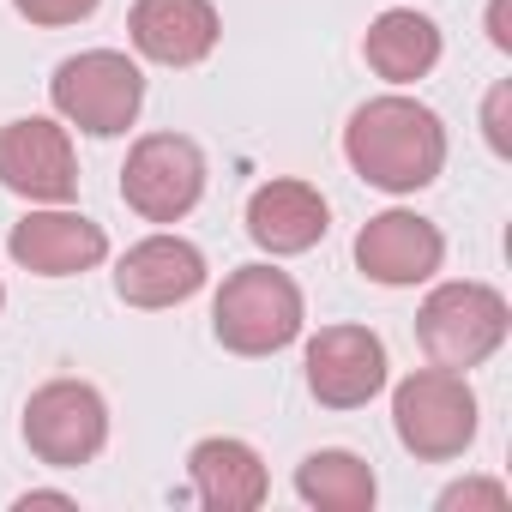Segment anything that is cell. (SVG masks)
I'll return each instance as SVG.
<instances>
[{"label": "cell", "mask_w": 512, "mask_h": 512, "mask_svg": "<svg viewBox=\"0 0 512 512\" xmlns=\"http://www.w3.org/2000/svg\"><path fill=\"white\" fill-rule=\"evenodd\" d=\"M133 43L157 67H193L217 49V13L211 0H139Z\"/></svg>", "instance_id": "13"}, {"label": "cell", "mask_w": 512, "mask_h": 512, "mask_svg": "<svg viewBox=\"0 0 512 512\" xmlns=\"http://www.w3.org/2000/svg\"><path fill=\"white\" fill-rule=\"evenodd\" d=\"M440 253H446L440 229H434L428 217H416V211H380V217H368V229L356 235V266H362L374 284H392V290L434 278V272H440Z\"/></svg>", "instance_id": "10"}, {"label": "cell", "mask_w": 512, "mask_h": 512, "mask_svg": "<svg viewBox=\"0 0 512 512\" xmlns=\"http://www.w3.org/2000/svg\"><path fill=\"white\" fill-rule=\"evenodd\" d=\"M25 440L43 464L55 470H73V464H91L109 440V410L97 398V386L85 380H55L43 386L31 404H25Z\"/></svg>", "instance_id": "7"}, {"label": "cell", "mask_w": 512, "mask_h": 512, "mask_svg": "<svg viewBox=\"0 0 512 512\" xmlns=\"http://www.w3.org/2000/svg\"><path fill=\"white\" fill-rule=\"evenodd\" d=\"M362 55H368V67H374L380 79L410 85V79H422V73L440 61V31H434V19H422V13H410V7H392V13H380V19L368 25Z\"/></svg>", "instance_id": "16"}, {"label": "cell", "mask_w": 512, "mask_h": 512, "mask_svg": "<svg viewBox=\"0 0 512 512\" xmlns=\"http://www.w3.org/2000/svg\"><path fill=\"white\" fill-rule=\"evenodd\" d=\"M0 308H7V290H0Z\"/></svg>", "instance_id": "23"}, {"label": "cell", "mask_w": 512, "mask_h": 512, "mask_svg": "<svg viewBox=\"0 0 512 512\" xmlns=\"http://www.w3.org/2000/svg\"><path fill=\"white\" fill-rule=\"evenodd\" d=\"M398 440L416 458H458L476 440V398L458 380V368H422L398 386L392 398Z\"/></svg>", "instance_id": "5"}, {"label": "cell", "mask_w": 512, "mask_h": 512, "mask_svg": "<svg viewBox=\"0 0 512 512\" xmlns=\"http://www.w3.org/2000/svg\"><path fill=\"white\" fill-rule=\"evenodd\" d=\"M187 464H193V494L217 512H247L266 500V464L247 440H199Z\"/></svg>", "instance_id": "15"}, {"label": "cell", "mask_w": 512, "mask_h": 512, "mask_svg": "<svg viewBox=\"0 0 512 512\" xmlns=\"http://www.w3.org/2000/svg\"><path fill=\"white\" fill-rule=\"evenodd\" d=\"M247 235L266 253H308L326 235V199L308 181H266L247 199Z\"/></svg>", "instance_id": "14"}, {"label": "cell", "mask_w": 512, "mask_h": 512, "mask_svg": "<svg viewBox=\"0 0 512 512\" xmlns=\"http://www.w3.org/2000/svg\"><path fill=\"white\" fill-rule=\"evenodd\" d=\"M344 151L356 163L362 181L386 187V193H416L440 175L446 163V133L434 121V109L410 103V97H374L350 115Z\"/></svg>", "instance_id": "1"}, {"label": "cell", "mask_w": 512, "mask_h": 512, "mask_svg": "<svg viewBox=\"0 0 512 512\" xmlns=\"http://www.w3.org/2000/svg\"><path fill=\"white\" fill-rule=\"evenodd\" d=\"M7 247L19 266H31L43 278H73V272H91L109 253V235L79 211H31L25 223H13Z\"/></svg>", "instance_id": "12"}, {"label": "cell", "mask_w": 512, "mask_h": 512, "mask_svg": "<svg viewBox=\"0 0 512 512\" xmlns=\"http://www.w3.org/2000/svg\"><path fill=\"white\" fill-rule=\"evenodd\" d=\"M296 488H302V500L332 506V512H368L374 506V470L356 452H314L296 470Z\"/></svg>", "instance_id": "17"}, {"label": "cell", "mask_w": 512, "mask_h": 512, "mask_svg": "<svg viewBox=\"0 0 512 512\" xmlns=\"http://www.w3.org/2000/svg\"><path fill=\"white\" fill-rule=\"evenodd\" d=\"M488 31H494V43H500V49H512V31H506V0H494V13H488Z\"/></svg>", "instance_id": "21"}, {"label": "cell", "mask_w": 512, "mask_h": 512, "mask_svg": "<svg viewBox=\"0 0 512 512\" xmlns=\"http://www.w3.org/2000/svg\"><path fill=\"white\" fill-rule=\"evenodd\" d=\"M121 193L145 223H175L199 205L205 193V157L193 139L181 133H151L133 145L127 169H121Z\"/></svg>", "instance_id": "6"}, {"label": "cell", "mask_w": 512, "mask_h": 512, "mask_svg": "<svg viewBox=\"0 0 512 512\" xmlns=\"http://www.w3.org/2000/svg\"><path fill=\"white\" fill-rule=\"evenodd\" d=\"M308 386L332 410H356L386 386V350L362 326H326L308 344Z\"/></svg>", "instance_id": "9"}, {"label": "cell", "mask_w": 512, "mask_h": 512, "mask_svg": "<svg viewBox=\"0 0 512 512\" xmlns=\"http://www.w3.org/2000/svg\"><path fill=\"white\" fill-rule=\"evenodd\" d=\"M0 181L25 199H73L79 187V163H73V145L55 121L31 115V121H7L0 127Z\"/></svg>", "instance_id": "8"}, {"label": "cell", "mask_w": 512, "mask_h": 512, "mask_svg": "<svg viewBox=\"0 0 512 512\" xmlns=\"http://www.w3.org/2000/svg\"><path fill=\"white\" fill-rule=\"evenodd\" d=\"M199 284H205V253L181 235H151V241L127 247V260L115 272V290L133 308H175Z\"/></svg>", "instance_id": "11"}, {"label": "cell", "mask_w": 512, "mask_h": 512, "mask_svg": "<svg viewBox=\"0 0 512 512\" xmlns=\"http://www.w3.org/2000/svg\"><path fill=\"white\" fill-rule=\"evenodd\" d=\"M19 506H73V500H67V494H25Z\"/></svg>", "instance_id": "22"}, {"label": "cell", "mask_w": 512, "mask_h": 512, "mask_svg": "<svg viewBox=\"0 0 512 512\" xmlns=\"http://www.w3.org/2000/svg\"><path fill=\"white\" fill-rule=\"evenodd\" d=\"M31 25H79L97 13V0H13Z\"/></svg>", "instance_id": "18"}, {"label": "cell", "mask_w": 512, "mask_h": 512, "mask_svg": "<svg viewBox=\"0 0 512 512\" xmlns=\"http://www.w3.org/2000/svg\"><path fill=\"white\" fill-rule=\"evenodd\" d=\"M440 506H446V512H452V506H506V488H500V482H458V488L440 494Z\"/></svg>", "instance_id": "19"}, {"label": "cell", "mask_w": 512, "mask_h": 512, "mask_svg": "<svg viewBox=\"0 0 512 512\" xmlns=\"http://www.w3.org/2000/svg\"><path fill=\"white\" fill-rule=\"evenodd\" d=\"M211 320H217L223 350H235V356H272V350H284L302 332V290L284 272H272V266H241L217 290Z\"/></svg>", "instance_id": "2"}, {"label": "cell", "mask_w": 512, "mask_h": 512, "mask_svg": "<svg viewBox=\"0 0 512 512\" xmlns=\"http://www.w3.org/2000/svg\"><path fill=\"white\" fill-rule=\"evenodd\" d=\"M416 332L440 368H476L506 344V302L488 284H440L422 302Z\"/></svg>", "instance_id": "4"}, {"label": "cell", "mask_w": 512, "mask_h": 512, "mask_svg": "<svg viewBox=\"0 0 512 512\" xmlns=\"http://www.w3.org/2000/svg\"><path fill=\"white\" fill-rule=\"evenodd\" d=\"M49 97H55V109H61L73 127L109 139V133H127V127H133V115H139V103H145V79H139V67H133L127 55L91 49V55L61 61Z\"/></svg>", "instance_id": "3"}, {"label": "cell", "mask_w": 512, "mask_h": 512, "mask_svg": "<svg viewBox=\"0 0 512 512\" xmlns=\"http://www.w3.org/2000/svg\"><path fill=\"white\" fill-rule=\"evenodd\" d=\"M506 103H512V91H506V85H494V91H488V115H482V127H488V145H494L500 157L512 151V139H506Z\"/></svg>", "instance_id": "20"}]
</instances>
